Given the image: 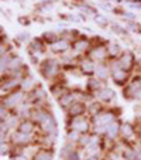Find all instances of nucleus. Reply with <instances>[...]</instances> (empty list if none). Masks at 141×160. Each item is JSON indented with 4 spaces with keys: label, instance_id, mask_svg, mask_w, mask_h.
I'll use <instances>...</instances> for the list:
<instances>
[{
    "label": "nucleus",
    "instance_id": "obj_1",
    "mask_svg": "<svg viewBox=\"0 0 141 160\" xmlns=\"http://www.w3.org/2000/svg\"><path fill=\"white\" fill-rule=\"evenodd\" d=\"M41 125H42V128H44V130H47V132L55 130V121H54V118H52L51 115H48V113H47L45 118L42 119Z\"/></svg>",
    "mask_w": 141,
    "mask_h": 160
},
{
    "label": "nucleus",
    "instance_id": "obj_2",
    "mask_svg": "<svg viewBox=\"0 0 141 160\" xmlns=\"http://www.w3.org/2000/svg\"><path fill=\"white\" fill-rule=\"evenodd\" d=\"M113 121V116L110 113H105V115H99L96 119L97 126H109V123Z\"/></svg>",
    "mask_w": 141,
    "mask_h": 160
},
{
    "label": "nucleus",
    "instance_id": "obj_3",
    "mask_svg": "<svg viewBox=\"0 0 141 160\" xmlns=\"http://www.w3.org/2000/svg\"><path fill=\"white\" fill-rule=\"evenodd\" d=\"M72 128L76 130H81V132H85V130L87 129V123L82 118H76L75 121L72 122Z\"/></svg>",
    "mask_w": 141,
    "mask_h": 160
},
{
    "label": "nucleus",
    "instance_id": "obj_4",
    "mask_svg": "<svg viewBox=\"0 0 141 160\" xmlns=\"http://www.w3.org/2000/svg\"><path fill=\"white\" fill-rule=\"evenodd\" d=\"M21 97H23L21 92H14V94H12L9 98H6V103L10 106H14L16 103H18V101L21 99Z\"/></svg>",
    "mask_w": 141,
    "mask_h": 160
},
{
    "label": "nucleus",
    "instance_id": "obj_5",
    "mask_svg": "<svg viewBox=\"0 0 141 160\" xmlns=\"http://www.w3.org/2000/svg\"><path fill=\"white\" fill-rule=\"evenodd\" d=\"M34 160H52V153L48 150H41L35 154Z\"/></svg>",
    "mask_w": 141,
    "mask_h": 160
},
{
    "label": "nucleus",
    "instance_id": "obj_6",
    "mask_svg": "<svg viewBox=\"0 0 141 160\" xmlns=\"http://www.w3.org/2000/svg\"><path fill=\"white\" fill-rule=\"evenodd\" d=\"M45 75L47 77H51V75H54L55 72H57V65H55V62L54 61H48V62H47V67H45Z\"/></svg>",
    "mask_w": 141,
    "mask_h": 160
},
{
    "label": "nucleus",
    "instance_id": "obj_7",
    "mask_svg": "<svg viewBox=\"0 0 141 160\" xmlns=\"http://www.w3.org/2000/svg\"><path fill=\"white\" fill-rule=\"evenodd\" d=\"M51 47H52L54 51H65V50L68 48V42L66 41H58V42H54Z\"/></svg>",
    "mask_w": 141,
    "mask_h": 160
},
{
    "label": "nucleus",
    "instance_id": "obj_8",
    "mask_svg": "<svg viewBox=\"0 0 141 160\" xmlns=\"http://www.w3.org/2000/svg\"><path fill=\"white\" fill-rule=\"evenodd\" d=\"M106 132H107V135L110 136V138H114V136L119 133V125L117 123H111L107 126V129H106Z\"/></svg>",
    "mask_w": 141,
    "mask_h": 160
},
{
    "label": "nucleus",
    "instance_id": "obj_9",
    "mask_svg": "<svg viewBox=\"0 0 141 160\" xmlns=\"http://www.w3.org/2000/svg\"><path fill=\"white\" fill-rule=\"evenodd\" d=\"M131 58H133L131 54H124L120 60V65L123 67V68H129V67L131 65Z\"/></svg>",
    "mask_w": 141,
    "mask_h": 160
},
{
    "label": "nucleus",
    "instance_id": "obj_10",
    "mask_svg": "<svg viewBox=\"0 0 141 160\" xmlns=\"http://www.w3.org/2000/svg\"><path fill=\"white\" fill-rule=\"evenodd\" d=\"M28 140H30V138H28L27 133L20 132L18 135L14 136V142L16 143H26V142H28Z\"/></svg>",
    "mask_w": 141,
    "mask_h": 160
},
{
    "label": "nucleus",
    "instance_id": "obj_11",
    "mask_svg": "<svg viewBox=\"0 0 141 160\" xmlns=\"http://www.w3.org/2000/svg\"><path fill=\"white\" fill-rule=\"evenodd\" d=\"M82 112H83V106L81 103H73V106L71 108V115H81Z\"/></svg>",
    "mask_w": 141,
    "mask_h": 160
},
{
    "label": "nucleus",
    "instance_id": "obj_12",
    "mask_svg": "<svg viewBox=\"0 0 141 160\" xmlns=\"http://www.w3.org/2000/svg\"><path fill=\"white\" fill-rule=\"evenodd\" d=\"M113 75H114V78H116L117 82H119V81H123V79L126 78V72H124L123 70H114Z\"/></svg>",
    "mask_w": 141,
    "mask_h": 160
},
{
    "label": "nucleus",
    "instance_id": "obj_13",
    "mask_svg": "<svg viewBox=\"0 0 141 160\" xmlns=\"http://www.w3.org/2000/svg\"><path fill=\"white\" fill-rule=\"evenodd\" d=\"M33 130V125L30 123V122H24V123L20 126V132H23V133H27L28 135V132H31Z\"/></svg>",
    "mask_w": 141,
    "mask_h": 160
},
{
    "label": "nucleus",
    "instance_id": "obj_14",
    "mask_svg": "<svg viewBox=\"0 0 141 160\" xmlns=\"http://www.w3.org/2000/svg\"><path fill=\"white\" fill-rule=\"evenodd\" d=\"M113 95L114 94L111 89H106V91H103V92H100V98H102V99H111Z\"/></svg>",
    "mask_w": 141,
    "mask_h": 160
},
{
    "label": "nucleus",
    "instance_id": "obj_15",
    "mask_svg": "<svg viewBox=\"0 0 141 160\" xmlns=\"http://www.w3.org/2000/svg\"><path fill=\"white\" fill-rule=\"evenodd\" d=\"M82 68H83L85 72H92L93 71V64L90 61H83L82 62Z\"/></svg>",
    "mask_w": 141,
    "mask_h": 160
},
{
    "label": "nucleus",
    "instance_id": "obj_16",
    "mask_svg": "<svg viewBox=\"0 0 141 160\" xmlns=\"http://www.w3.org/2000/svg\"><path fill=\"white\" fill-rule=\"evenodd\" d=\"M105 54H106L105 48H97V50H95V51H93V57L99 58V60H102V58H105Z\"/></svg>",
    "mask_w": 141,
    "mask_h": 160
},
{
    "label": "nucleus",
    "instance_id": "obj_17",
    "mask_svg": "<svg viewBox=\"0 0 141 160\" xmlns=\"http://www.w3.org/2000/svg\"><path fill=\"white\" fill-rule=\"evenodd\" d=\"M96 72H97V75L100 77V78H106V77H107V70H106L105 67H97L96 68Z\"/></svg>",
    "mask_w": 141,
    "mask_h": 160
},
{
    "label": "nucleus",
    "instance_id": "obj_18",
    "mask_svg": "<svg viewBox=\"0 0 141 160\" xmlns=\"http://www.w3.org/2000/svg\"><path fill=\"white\" fill-rule=\"evenodd\" d=\"M109 52H110V54H113V55H116L117 52H119V47H117L116 44H111L110 47H109Z\"/></svg>",
    "mask_w": 141,
    "mask_h": 160
},
{
    "label": "nucleus",
    "instance_id": "obj_19",
    "mask_svg": "<svg viewBox=\"0 0 141 160\" xmlns=\"http://www.w3.org/2000/svg\"><path fill=\"white\" fill-rule=\"evenodd\" d=\"M75 47H76V50H83V48H86V42L85 41H78L75 44Z\"/></svg>",
    "mask_w": 141,
    "mask_h": 160
},
{
    "label": "nucleus",
    "instance_id": "obj_20",
    "mask_svg": "<svg viewBox=\"0 0 141 160\" xmlns=\"http://www.w3.org/2000/svg\"><path fill=\"white\" fill-rule=\"evenodd\" d=\"M110 159H111V160H124V157H123V156H120V154L111 153V154H110Z\"/></svg>",
    "mask_w": 141,
    "mask_h": 160
},
{
    "label": "nucleus",
    "instance_id": "obj_21",
    "mask_svg": "<svg viewBox=\"0 0 141 160\" xmlns=\"http://www.w3.org/2000/svg\"><path fill=\"white\" fill-rule=\"evenodd\" d=\"M72 95H68V97H65V98H63V99H61V103H62V105H66V103H68L69 102V101H71V99H72Z\"/></svg>",
    "mask_w": 141,
    "mask_h": 160
},
{
    "label": "nucleus",
    "instance_id": "obj_22",
    "mask_svg": "<svg viewBox=\"0 0 141 160\" xmlns=\"http://www.w3.org/2000/svg\"><path fill=\"white\" fill-rule=\"evenodd\" d=\"M69 139H71V140H76V139H78V133H76V132L69 133Z\"/></svg>",
    "mask_w": 141,
    "mask_h": 160
},
{
    "label": "nucleus",
    "instance_id": "obj_23",
    "mask_svg": "<svg viewBox=\"0 0 141 160\" xmlns=\"http://www.w3.org/2000/svg\"><path fill=\"white\" fill-rule=\"evenodd\" d=\"M123 129H124V132L126 133H130V135H131V129H129V125H124Z\"/></svg>",
    "mask_w": 141,
    "mask_h": 160
},
{
    "label": "nucleus",
    "instance_id": "obj_24",
    "mask_svg": "<svg viewBox=\"0 0 141 160\" xmlns=\"http://www.w3.org/2000/svg\"><path fill=\"white\" fill-rule=\"evenodd\" d=\"M31 84H33V82H31V79H28V82H24L23 85H24V88H30Z\"/></svg>",
    "mask_w": 141,
    "mask_h": 160
},
{
    "label": "nucleus",
    "instance_id": "obj_25",
    "mask_svg": "<svg viewBox=\"0 0 141 160\" xmlns=\"http://www.w3.org/2000/svg\"><path fill=\"white\" fill-rule=\"evenodd\" d=\"M14 160H28L26 156H17V157H14Z\"/></svg>",
    "mask_w": 141,
    "mask_h": 160
},
{
    "label": "nucleus",
    "instance_id": "obj_26",
    "mask_svg": "<svg viewBox=\"0 0 141 160\" xmlns=\"http://www.w3.org/2000/svg\"><path fill=\"white\" fill-rule=\"evenodd\" d=\"M137 97H138V98H140V99H141V89H140V91H138V92H137Z\"/></svg>",
    "mask_w": 141,
    "mask_h": 160
},
{
    "label": "nucleus",
    "instance_id": "obj_27",
    "mask_svg": "<svg viewBox=\"0 0 141 160\" xmlns=\"http://www.w3.org/2000/svg\"><path fill=\"white\" fill-rule=\"evenodd\" d=\"M137 160H141V153H138V156H137Z\"/></svg>",
    "mask_w": 141,
    "mask_h": 160
}]
</instances>
